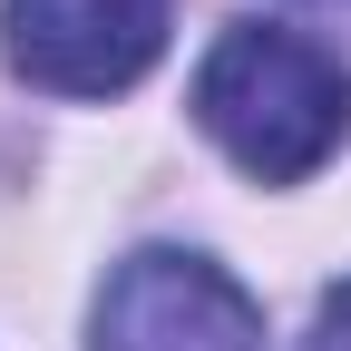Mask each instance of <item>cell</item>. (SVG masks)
Here are the masks:
<instances>
[{
    "instance_id": "1",
    "label": "cell",
    "mask_w": 351,
    "mask_h": 351,
    "mask_svg": "<svg viewBox=\"0 0 351 351\" xmlns=\"http://www.w3.org/2000/svg\"><path fill=\"white\" fill-rule=\"evenodd\" d=\"M195 127L263 186H302L351 137V69L302 29L234 20L195 69Z\"/></svg>"
},
{
    "instance_id": "2",
    "label": "cell",
    "mask_w": 351,
    "mask_h": 351,
    "mask_svg": "<svg viewBox=\"0 0 351 351\" xmlns=\"http://www.w3.org/2000/svg\"><path fill=\"white\" fill-rule=\"evenodd\" d=\"M98 351H263L254 293L205 254L147 244L98 283Z\"/></svg>"
},
{
    "instance_id": "3",
    "label": "cell",
    "mask_w": 351,
    "mask_h": 351,
    "mask_svg": "<svg viewBox=\"0 0 351 351\" xmlns=\"http://www.w3.org/2000/svg\"><path fill=\"white\" fill-rule=\"evenodd\" d=\"M10 69L49 98H117L166 49V0H10Z\"/></svg>"
},
{
    "instance_id": "4",
    "label": "cell",
    "mask_w": 351,
    "mask_h": 351,
    "mask_svg": "<svg viewBox=\"0 0 351 351\" xmlns=\"http://www.w3.org/2000/svg\"><path fill=\"white\" fill-rule=\"evenodd\" d=\"M302 351H351V283L322 302V322H313V341H302Z\"/></svg>"
}]
</instances>
